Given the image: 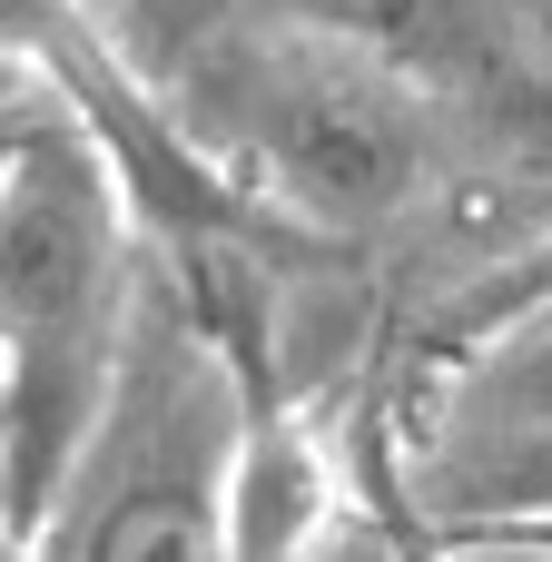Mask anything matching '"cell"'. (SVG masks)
I'll return each mask as SVG.
<instances>
[{"mask_svg":"<svg viewBox=\"0 0 552 562\" xmlns=\"http://www.w3.org/2000/svg\"><path fill=\"white\" fill-rule=\"evenodd\" d=\"M247 425L237 356L138 277L99 425L30 533V562H227V454Z\"/></svg>","mask_w":552,"mask_h":562,"instance_id":"cell-3","label":"cell"},{"mask_svg":"<svg viewBox=\"0 0 552 562\" xmlns=\"http://www.w3.org/2000/svg\"><path fill=\"white\" fill-rule=\"evenodd\" d=\"M178 148L247 178L296 227L356 237L435 188L444 119L425 79L346 20H247L217 30L178 89Z\"/></svg>","mask_w":552,"mask_h":562,"instance_id":"cell-2","label":"cell"},{"mask_svg":"<svg viewBox=\"0 0 552 562\" xmlns=\"http://www.w3.org/2000/svg\"><path fill=\"white\" fill-rule=\"evenodd\" d=\"M444 562H552V533H474V543H444Z\"/></svg>","mask_w":552,"mask_h":562,"instance_id":"cell-7","label":"cell"},{"mask_svg":"<svg viewBox=\"0 0 552 562\" xmlns=\"http://www.w3.org/2000/svg\"><path fill=\"white\" fill-rule=\"evenodd\" d=\"M405 562H444V543H425V533H415V553H405Z\"/></svg>","mask_w":552,"mask_h":562,"instance_id":"cell-8","label":"cell"},{"mask_svg":"<svg viewBox=\"0 0 552 562\" xmlns=\"http://www.w3.org/2000/svg\"><path fill=\"white\" fill-rule=\"evenodd\" d=\"M138 306V188L89 109L0 138V533L30 543L99 425Z\"/></svg>","mask_w":552,"mask_h":562,"instance_id":"cell-1","label":"cell"},{"mask_svg":"<svg viewBox=\"0 0 552 562\" xmlns=\"http://www.w3.org/2000/svg\"><path fill=\"white\" fill-rule=\"evenodd\" d=\"M336 524H346L336 454L306 435V415L247 395V425L227 454V562H326Z\"/></svg>","mask_w":552,"mask_h":562,"instance_id":"cell-5","label":"cell"},{"mask_svg":"<svg viewBox=\"0 0 552 562\" xmlns=\"http://www.w3.org/2000/svg\"><path fill=\"white\" fill-rule=\"evenodd\" d=\"M533 296H552V217L514 247V257H494V267H474V277L454 286L444 336H464V326H484V316H504V306H533Z\"/></svg>","mask_w":552,"mask_h":562,"instance_id":"cell-6","label":"cell"},{"mask_svg":"<svg viewBox=\"0 0 552 562\" xmlns=\"http://www.w3.org/2000/svg\"><path fill=\"white\" fill-rule=\"evenodd\" d=\"M395 494L425 543L552 533V296L444 336L395 445Z\"/></svg>","mask_w":552,"mask_h":562,"instance_id":"cell-4","label":"cell"},{"mask_svg":"<svg viewBox=\"0 0 552 562\" xmlns=\"http://www.w3.org/2000/svg\"><path fill=\"white\" fill-rule=\"evenodd\" d=\"M0 562H30V543H10V533H0Z\"/></svg>","mask_w":552,"mask_h":562,"instance_id":"cell-9","label":"cell"}]
</instances>
